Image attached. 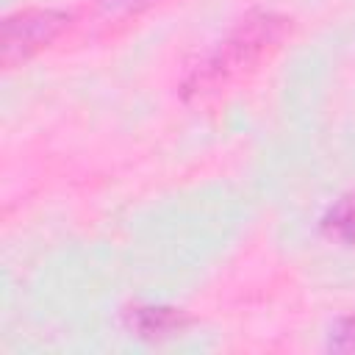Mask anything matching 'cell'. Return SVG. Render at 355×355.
I'll use <instances>...</instances> for the list:
<instances>
[{
    "label": "cell",
    "instance_id": "1",
    "mask_svg": "<svg viewBox=\"0 0 355 355\" xmlns=\"http://www.w3.org/2000/svg\"><path fill=\"white\" fill-rule=\"evenodd\" d=\"M288 19L275 11H250L183 80L186 97H205L252 72L288 33Z\"/></svg>",
    "mask_w": 355,
    "mask_h": 355
},
{
    "label": "cell",
    "instance_id": "2",
    "mask_svg": "<svg viewBox=\"0 0 355 355\" xmlns=\"http://www.w3.org/2000/svg\"><path fill=\"white\" fill-rule=\"evenodd\" d=\"M69 25V14L61 8H22L0 25V61L14 67L53 44Z\"/></svg>",
    "mask_w": 355,
    "mask_h": 355
},
{
    "label": "cell",
    "instance_id": "3",
    "mask_svg": "<svg viewBox=\"0 0 355 355\" xmlns=\"http://www.w3.org/2000/svg\"><path fill=\"white\" fill-rule=\"evenodd\" d=\"M183 324H186V316L175 308L147 305V308L130 311V327L144 338H166L178 330H183Z\"/></svg>",
    "mask_w": 355,
    "mask_h": 355
},
{
    "label": "cell",
    "instance_id": "4",
    "mask_svg": "<svg viewBox=\"0 0 355 355\" xmlns=\"http://www.w3.org/2000/svg\"><path fill=\"white\" fill-rule=\"evenodd\" d=\"M324 230L341 244L355 247V191L338 197L324 214Z\"/></svg>",
    "mask_w": 355,
    "mask_h": 355
},
{
    "label": "cell",
    "instance_id": "5",
    "mask_svg": "<svg viewBox=\"0 0 355 355\" xmlns=\"http://www.w3.org/2000/svg\"><path fill=\"white\" fill-rule=\"evenodd\" d=\"M97 3L108 14H136V11H144V8L155 6L158 0H97Z\"/></svg>",
    "mask_w": 355,
    "mask_h": 355
}]
</instances>
